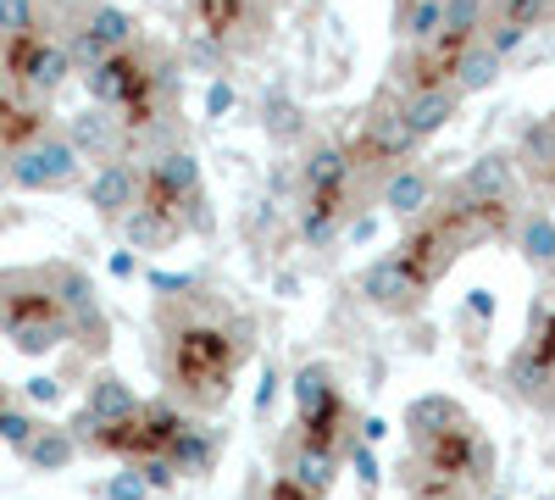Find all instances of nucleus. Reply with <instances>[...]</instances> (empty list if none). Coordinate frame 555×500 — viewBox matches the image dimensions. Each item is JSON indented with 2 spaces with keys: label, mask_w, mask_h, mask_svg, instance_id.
I'll use <instances>...</instances> for the list:
<instances>
[{
  "label": "nucleus",
  "mask_w": 555,
  "mask_h": 500,
  "mask_svg": "<svg viewBox=\"0 0 555 500\" xmlns=\"http://www.w3.org/2000/svg\"><path fill=\"white\" fill-rule=\"evenodd\" d=\"M505 389L522 406L555 418V272H544V284L528 311V334L505 361Z\"/></svg>",
  "instance_id": "obj_3"
},
{
  "label": "nucleus",
  "mask_w": 555,
  "mask_h": 500,
  "mask_svg": "<svg viewBox=\"0 0 555 500\" xmlns=\"http://www.w3.org/2000/svg\"><path fill=\"white\" fill-rule=\"evenodd\" d=\"M356 295L373 306V311H384V317H416V311L428 306V284L400 261V251L366 261V267L356 272Z\"/></svg>",
  "instance_id": "obj_8"
},
{
  "label": "nucleus",
  "mask_w": 555,
  "mask_h": 500,
  "mask_svg": "<svg viewBox=\"0 0 555 500\" xmlns=\"http://www.w3.org/2000/svg\"><path fill=\"white\" fill-rule=\"evenodd\" d=\"M345 217H350L345 195H311L306 211H300V240H306L311 251H317V245H334L339 229H345Z\"/></svg>",
  "instance_id": "obj_28"
},
{
  "label": "nucleus",
  "mask_w": 555,
  "mask_h": 500,
  "mask_svg": "<svg viewBox=\"0 0 555 500\" xmlns=\"http://www.w3.org/2000/svg\"><path fill=\"white\" fill-rule=\"evenodd\" d=\"M261 128H267V140H272L278 151H295V145L311 140V117L284 95V89H267V101H261Z\"/></svg>",
  "instance_id": "obj_25"
},
{
  "label": "nucleus",
  "mask_w": 555,
  "mask_h": 500,
  "mask_svg": "<svg viewBox=\"0 0 555 500\" xmlns=\"http://www.w3.org/2000/svg\"><path fill=\"white\" fill-rule=\"evenodd\" d=\"M44 272H51V284H56L62 311L73 317V339H78L89 356H106V345H112V323H106V311H101V290H95V279H89L83 267H73V261H44Z\"/></svg>",
  "instance_id": "obj_7"
},
{
  "label": "nucleus",
  "mask_w": 555,
  "mask_h": 500,
  "mask_svg": "<svg viewBox=\"0 0 555 500\" xmlns=\"http://www.w3.org/2000/svg\"><path fill=\"white\" fill-rule=\"evenodd\" d=\"M95 495H101V500H151L156 489L145 484V473H139V467L122 462V473H112L106 484H95Z\"/></svg>",
  "instance_id": "obj_33"
},
{
  "label": "nucleus",
  "mask_w": 555,
  "mask_h": 500,
  "mask_svg": "<svg viewBox=\"0 0 555 500\" xmlns=\"http://www.w3.org/2000/svg\"><path fill=\"white\" fill-rule=\"evenodd\" d=\"M7 229H12V217H7V211H0V234H7Z\"/></svg>",
  "instance_id": "obj_48"
},
{
  "label": "nucleus",
  "mask_w": 555,
  "mask_h": 500,
  "mask_svg": "<svg viewBox=\"0 0 555 500\" xmlns=\"http://www.w3.org/2000/svg\"><path fill=\"white\" fill-rule=\"evenodd\" d=\"M278 384H284V379H278V368H267V373H261V389H256V418H267V412H272Z\"/></svg>",
  "instance_id": "obj_44"
},
{
  "label": "nucleus",
  "mask_w": 555,
  "mask_h": 500,
  "mask_svg": "<svg viewBox=\"0 0 555 500\" xmlns=\"http://www.w3.org/2000/svg\"><path fill=\"white\" fill-rule=\"evenodd\" d=\"M23 400H28V406H56V400H62V379L34 373V379L23 384Z\"/></svg>",
  "instance_id": "obj_40"
},
{
  "label": "nucleus",
  "mask_w": 555,
  "mask_h": 500,
  "mask_svg": "<svg viewBox=\"0 0 555 500\" xmlns=\"http://www.w3.org/2000/svg\"><path fill=\"white\" fill-rule=\"evenodd\" d=\"M190 73H206V78H222V67H228V44L222 39H211L206 28H195L190 39H183V56H178Z\"/></svg>",
  "instance_id": "obj_30"
},
{
  "label": "nucleus",
  "mask_w": 555,
  "mask_h": 500,
  "mask_svg": "<svg viewBox=\"0 0 555 500\" xmlns=\"http://www.w3.org/2000/svg\"><path fill=\"white\" fill-rule=\"evenodd\" d=\"M378 234V217H350V240L361 245V240H373Z\"/></svg>",
  "instance_id": "obj_45"
},
{
  "label": "nucleus",
  "mask_w": 555,
  "mask_h": 500,
  "mask_svg": "<svg viewBox=\"0 0 555 500\" xmlns=\"http://www.w3.org/2000/svg\"><path fill=\"white\" fill-rule=\"evenodd\" d=\"M83 412L95 418V423H133L139 412H145V400H139V389H133L122 373L101 368V373H89V389H83Z\"/></svg>",
  "instance_id": "obj_18"
},
{
  "label": "nucleus",
  "mask_w": 555,
  "mask_h": 500,
  "mask_svg": "<svg viewBox=\"0 0 555 500\" xmlns=\"http://www.w3.org/2000/svg\"><path fill=\"white\" fill-rule=\"evenodd\" d=\"M44 7L39 0H0V39H39Z\"/></svg>",
  "instance_id": "obj_31"
},
{
  "label": "nucleus",
  "mask_w": 555,
  "mask_h": 500,
  "mask_svg": "<svg viewBox=\"0 0 555 500\" xmlns=\"http://www.w3.org/2000/svg\"><path fill=\"white\" fill-rule=\"evenodd\" d=\"M145 284H151L162 300H183V295H195V290H201L195 272H162V267H151V272H145Z\"/></svg>",
  "instance_id": "obj_38"
},
{
  "label": "nucleus",
  "mask_w": 555,
  "mask_h": 500,
  "mask_svg": "<svg viewBox=\"0 0 555 500\" xmlns=\"http://www.w3.org/2000/svg\"><path fill=\"white\" fill-rule=\"evenodd\" d=\"M0 334L17 356H51L73 339V317L56 300V284L44 267H12L0 272Z\"/></svg>",
  "instance_id": "obj_2"
},
{
  "label": "nucleus",
  "mask_w": 555,
  "mask_h": 500,
  "mask_svg": "<svg viewBox=\"0 0 555 500\" xmlns=\"http://www.w3.org/2000/svg\"><path fill=\"white\" fill-rule=\"evenodd\" d=\"M533 34L528 28H517V23H505V17H494L489 28H483V44H489V51L500 56V62H512L517 51H522V44H528Z\"/></svg>",
  "instance_id": "obj_34"
},
{
  "label": "nucleus",
  "mask_w": 555,
  "mask_h": 500,
  "mask_svg": "<svg viewBox=\"0 0 555 500\" xmlns=\"http://www.w3.org/2000/svg\"><path fill=\"white\" fill-rule=\"evenodd\" d=\"M512 245H517V256L539 272H555V211H522L517 217V229H512Z\"/></svg>",
  "instance_id": "obj_24"
},
{
  "label": "nucleus",
  "mask_w": 555,
  "mask_h": 500,
  "mask_svg": "<svg viewBox=\"0 0 555 500\" xmlns=\"http://www.w3.org/2000/svg\"><path fill=\"white\" fill-rule=\"evenodd\" d=\"M356 178V156L339 140H311L300 156V184L306 195H345V184Z\"/></svg>",
  "instance_id": "obj_17"
},
{
  "label": "nucleus",
  "mask_w": 555,
  "mask_h": 500,
  "mask_svg": "<svg viewBox=\"0 0 555 500\" xmlns=\"http://www.w3.org/2000/svg\"><path fill=\"white\" fill-rule=\"evenodd\" d=\"M345 462H350V473H356L361 495H373V489H378L384 467H378V457H373V445H366V439H350V450H345Z\"/></svg>",
  "instance_id": "obj_35"
},
{
  "label": "nucleus",
  "mask_w": 555,
  "mask_h": 500,
  "mask_svg": "<svg viewBox=\"0 0 555 500\" xmlns=\"http://www.w3.org/2000/svg\"><path fill=\"white\" fill-rule=\"evenodd\" d=\"M167 457H172V467H178L183 478H211V467H217V457H222V428H211V423H183L178 439L167 445Z\"/></svg>",
  "instance_id": "obj_20"
},
{
  "label": "nucleus",
  "mask_w": 555,
  "mask_h": 500,
  "mask_svg": "<svg viewBox=\"0 0 555 500\" xmlns=\"http://www.w3.org/2000/svg\"><path fill=\"white\" fill-rule=\"evenodd\" d=\"M83 201L89 211H95L101 222H122L139 201H145V167L117 156V162H101L95 172H89V184H83Z\"/></svg>",
  "instance_id": "obj_11"
},
{
  "label": "nucleus",
  "mask_w": 555,
  "mask_h": 500,
  "mask_svg": "<svg viewBox=\"0 0 555 500\" xmlns=\"http://www.w3.org/2000/svg\"><path fill=\"white\" fill-rule=\"evenodd\" d=\"M0 406H7V389H0Z\"/></svg>",
  "instance_id": "obj_50"
},
{
  "label": "nucleus",
  "mask_w": 555,
  "mask_h": 500,
  "mask_svg": "<svg viewBox=\"0 0 555 500\" xmlns=\"http://www.w3.org/2000/svg\"><path fill=\"white\" fill-rule=\"evenodd\" d=\"M461 101H467V95H461L455 84H411L405 95H400V112H405L416 140H434V133L450 128V117L461 112Z\"/></svg>",
  "instance_id": "obj_16"
},
{
  "label": "nucleus",
  "mask_w": 555,
  "mask_h": 500,
  "mask_svg": "<svg viewBox=\"0 0 555 500\" xmlns=\"http://www.w3.org/2000/svg\"><path fill=\"white\" fill-rule=\"evenodd\" d=\"M500 78H505V62L489 51L483 39H473L467 51L455 56V67H450V84L461 89V95H483V89H494Z\"/></svg>",
  "instance_id": "obj_27"
},
{
  "label": "nucleus",
  "mask_w": 555,
  "mask_h": 500,
  "mask_svg": "<svg viewBox=\"0 0 555 500\" xmlns=\"http://www.w3.org/2000/svg\"><path fill=\"white\" fill-rule=\"evenodd\" d=\"M117 234H122V245L128 251H139V256H156V251H167V245H178L183 234H190V229H183V222H178V211L172 206H162V201H139L122 222H117Z\"/></svg>",
  "instance_id": "obj_15"
},
{
  "label": "nucleus",
  "mask_w": 555,
  "mask_h": 500,
  "mask_svg": "<svg viewBox=\"0 0 555 500\" xmlns=\"http://www.w3.org/2000/svg\"><path fill=\"white\" fill-rule=\"evenodd\" d=\"M106 267H112V279H122V284H128V279H139V251H128V245H122V251H112V261H106Z\"/></svg>",
  "instance_id": "obj_43"
},
{
  "label": "nucleus",
  "mask_w": 555,
  "mask_h": 500,
  "mask_svg": "<svg viewBox=\"0 0 555 500\" xmlns=\"http://www.w3.org/2000/svg\"><path fill=\"white\" fill-rule=\"evenodd\" d=\"M461 306H467V317H473L478 329L494 323V290H467V300H461Z\"/></svg>",
  "instance_id": "obj_41"
},
{
  "label": "nucleus",
  "mask_w": 555,
  "mask_h": 500,
  "mask_svg": "<svg viewBox=\"0 0 555 500\" xmlns=\"http://www.w3.org/2000/svg\"><path fill=\"white\" fill-rule=\"evenodd\" d=\"M78 457H83V445H78V434L67 423H39V434L23 445V462L34 473H67Z\"/></svg>",
  "instance_id": "obj_23"
},
{
  "label": "nucleus",
  "mask_w": 555,
  "mask_h": 500,
  "mask_svg": "<svg viewBox=\"0 0 555 500\" xmlns=\"http://www.w3.org/2000/svg\"><path fill=\"white\" fill-rule=\"evenodd\" d=\"M261 7H267V12H278V7H289V0H261Z\"/></svg>",
  "instance_id": "obj_47"
},
{
  "label": "nucleus",
  "mask_w": 555,
  "mask_h": 500,
  "mask_svg": "<svg viewBox=\"0 0 555 500\" xmlns=\"http://www.w3.org/2000/svg\"><path fill=\"white\" fill-rule=\"evenodd\" d=\"M128 467H139L145 473V484L156 489V495H167V489H178V467H172V457H139V462H128Z\"/></svg>",
  "instance_id": "obj_39"
},
{
  "label": "nucleus",
  "mask_w": 555,
  "mask_h": 500,
  "mask_svg": "<svg viewBox=\"0 0 555 500\" xmlns=\"http://www.w3.org/2000/svg\"><path fill=\"white\" fill-rule=\"evenodd\" d=\"M512 151H517V167H522V184L555 190V112L539 117V123H528L522 140Z\"/></svg>",
  "instance_id": "obj_21"
},
{
  "label": "nucleus",
  "mask_w": 555,
  "mask_h": 500,
  "mask_svg": "<svg viewBox=\"0 0 555 500\" xmlns=\"http://www.w3.org/2000/svg\"><path fill=\"white\" fill-rule=\"evenodd\" d=\"M289 400H295L300 439L328 445V450H339V457H345V434L361 439V418L350 412V400H345L328 361H306V368L289 379Z\"/></svg>",
  "instance_id": "obj_4"
},
{
  "label": "nucleus",
  "mask_w": 555,
  "mask_h": 500,
  "mask_svg": "<svg viewBox=\"0 0 555 500\" xmlns=\"http://www.w3.org/2000/svg\"><path fill=\"white\" fill-rule=\"evenodd\" d=\"M439 178L423 167V162H405V167H395L389 178H384V190H378V201H384V211L395 217V222H416V217H428L439 201Z\"/></svg>",
  "instance_id": "obj_14"
},
{
  "label": "nucleus",
  "mask_w": 555,
  "mask_h": 500,
  "mask_svg": "<svg viewBox=\"0 0 555 500\" xmlns=\"http://www.w3.org/2000/svg\"><path fill=\"white\" fill-rule=\"evenodd\" d=\"M240 106V89H234V78H206V101H201V112H206V123H222L228 112Z\"/></svg>",
  "instance_id": "obj_36"
},
{
  "label": "nucleus",
  "mask_w": 555,
  "mask_h": 500,
  "mask_svg": "<svg viewBox=\"0 0 555 500\" xmlns=\"http://www.w3.org/2000/svg\"><path fill=\"white\" fill-rule=\"evenodd\" d=\"M17 44V51H12V78L28 89V95H39V101H51L56 95V89L78 73L73 67V51H67V44L62 39H12Z\"/></svg>",
  "instance_id": "obj_10"
},
{
  "label": "nucleus",
  "mask_w": 555,
  "mask_h": 500,
  "mask_svg": "<svg viewBox=\"0 0 555 500\" xmlns=\"http://www.w3.org/2000/svg\"><path fill=\"white\" fill-rule=\"evenodd\" d=\"M384 434H389V423H384V418H361V439H366V445H378Z\"/></svg>",
  "instance_id": "obj_46"
},
{
  "label": "nucleus",
  "mask_w": 555,
  "mask_h": 500,
  "mask_svg": "<svg viewBox=\"0 0 555 500\" xmlns=\"http://www.w3.org/2000/svg\"><path fill=\"white\" fill-rule=\"evenodd\" d=\"M67 140H73V151L83 156V162H117L122 151H128V123L112 112V106H95L89 101L83 112H73L67 117Z\"/></svg>",
  "instance_id": "obj_12"
},
{
  "label": "nucleus",
  "mask_w": 555,
  "mask_h": 500,
  "mask_svg": "<svg viewBox=\"0 0 555 500\" xmlns=\"http://www.w3.org/2000/svg\"><path fill=\"white\" fill-rule=\"evenodd\" d=\"M494 12L505 23H517V28H550L555 23V0H494Z\"/></svg>",
  "instance_id": "obj_32"
},
{
  "label": "nucleus",
  "mask_w": 555,
  "mask_h": 500,
  "mask_svg": "<svg viewBox=\"0 0 555 500\" xmlns=\"http://www.w3.org/2000/svg\"><path fill=\"white\" fill-rule=\"evenodd\" d=\"M455 201H473V206H517L522 195V167L517 151H483L461 167V178L450 184Z\"/></svg>",
  "instance_id": "obj_9"
},
{
  "label": "nucleus",
  "mask_w": 555,
  "mask_h": 500,
  "mask_svg": "<svg viewBox=\"0 0 555 500\" xmlns=\"http://www.w3.org/2000/svg\"><path fill=\"white\" fill-rule=\"evenodd\" d=\"M267 500H322V495H311V489H300L289 473H272V484H267Z\"/></svg>",
  "instance_id": "obj_42"
},
{
  "label": "nucleus",
  "mask_w": 555,
  "mask_h": 500,
  "mask_svg": "<svg viewBox=\"0 0 555 500\" xmlns=\"http://www.w3.org/2000/svg\"><path fill=\"white\" fill-rule=\"evenodd\" d=\"M256 350V329L245 311H228L206 295L162 300L156 311V373L167 395L190 412H222L234 379Z\"/></svg>",
  "instance_id": "obj_1"
},
{
  "label": "nucleus",
  "mask_w": 555,
  "mask_h": 500,
  "mask_svg": "<svg viewBox=\"0 0 555 500\" xmlns=\"http://www.w3.org/2000/svg\"><path fill=\"white\" fill-rule=\"evenodd\" d=\"M439 34H444V0H400V12H395V39L400 44L428 51Z\"/></svg>",
  "instance_id": "obj_26"
},
{
  "label": "nucleus",
  "mask_w": 555,
  "mask_h": 500,
  "mask_svg": "<svg viewBox=\"0 0 555 500\" xmlns=\"http://www.w3.org/2000/svg\"><path fill=\"white\" fill-rule=\"evenodd\" d=\"M78 178H83V156L73 151L67 133H39L34 145L7 156V184L17 195H56V190H73Z\"/></svg>",
  "instance_id": "obj_5"
},
{
  "label": "nucleus",
  "mask_w": 555,
  "mask_h": 500,
  "mask_svg": "<svg viewBox=\"0 0 555 500\" xmlns=\"http://www.w3.org/2000/svg\"><path fill=\"white\" fill-rule=\"evenodd\" d=\"M339 467H345L339 450L311 445V439H295V445L284 450V467H278V473H289L300 489H311V495L328 500V495H334V484H339Z\"/></svg>",
  "instance_id": "obj_19"
},
{
  "label": "nucleus",
  "mask_w": 555,
  "mask_h": 500,
  "mask_svg": "<svg viewBox=\"0 0 555 500\" xmlns=\"http://www.w3.org/2000/svg\"><path fill=\"white\" fill-rule=\"evenodd\" d=\"M550 211H555V190H550Z\"/></svg>",
  "instance_id": "obj_49"
},
{
  "label": "nucleus",
  "mask_w": 555,
  "mask_h": 500,
  "mask_svg": "<svg viewBox=\"0 0 555 500\" xmlns=\"http://www.w3.org/2000/svg\"><path fill=\"white\" fill-rule=\"evenodd\" d=\"M467 423L473 418H467V406H461L455 395L428 389V395H411L405 400V445L411 450H423V445H434V439H444L455 428H467Z\"/></svg>",
  "instance_id": "obj_13"
},
{
  "label": "nucleus",
  "mask_w": 555,
  "mask_h": 500,
  "mask_svg": "<svg viewBox=\"0 0 555 500\" xmlns=\"http://www.w3.org/2000/svg\"><path fill=\"white\" fill-rule=\"evenodd\" d=\"M73 23L95 34L106 51H133V44H139V23H133V12L112 7V0H83V7L73 12Z\"/></svg>",
  "instance_id": "obj_22"
},
{
  "label": "nucleus",
  "mask_w": 555,
  "mask_h": 500,
  "mask_svg": "<svg viewBox=\"0 0 555 500\" xmlns=\"http://www.w3.org/2000/svg\"><path fill=\"white\" fill-rule=\"evenodd\" d=\"M416 133H411V123H405V112H400V101H389V95H378L373 106L361 112V133H356V167H405L411 156H416Z\"/></svg>",
  "instance_id": "obj_6"
},
{
  "label": "nucleus",
  "mask_w": 555,
  "mask_h": 500,
  "mask_svg": "<svg viewBox=\"0 0 555 500\" xmlns=\"http://www.w3.org/2000/svg\"><path fill=\"white\" fill-rule=\"evenodd\" d=\"M494 23V0H444V34L473 44L483 39V28Z\"/></svg>",
  "instance_id": "obj_29"
},
{
  "label": "nucleus",
  "mask_w": 555,
  "mask_h": 500,
  "mask_svg": "<svg viewBox=\"0 0 555 500\" xmlns=\"http://www.w3.org/2000/svg\"><path fill=\"white\" fill-rule=\"evenodd\" d=\"M34 434H39V423L23 412V406H0V439H7L17 457H23V445H28Z\"/></svg>",
  "instance_id": "obj_37"
}]
</instances>
